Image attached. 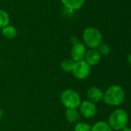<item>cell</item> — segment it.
<instances>
[{
    "mask_svg": "<svg viewBox=\"0 0 131 131\" xmlns=\"http://www.w3.org/2000/svg\"><path fill=\"white\" fill-rule=\"evenodd\" d=\"M125 98V92L124 88L120 85H112L109 87L103 94V101L110 106L120 105Z\"/></svg>",
    "mask_w": 131,
    "mask_h": 131,
    "instance_id": "6da1fadb",
    "label": "cell"
},
{
    "mask_svg": "<svg viewBox=\"0 0 131 131\" xmlns=\"http://www.w3.org/2000/svg\"><path fill=\"white\" fill-rule=\"evenodd\" d=\"M83 39L86 46L90 49H97L103 42V35L97 28L88 27L83 30Z\"/></svg>",
    "mask_w": 131,
    "mask_h": 131,
    "instance_id": "7a4b0ae2",
    "label": "cell"
},
{
    "mask_svg": "<svg viewBox=\"0 0 131 131\" xmlns=\"http://www.w3.org/2000/svg\"><path fill=\"white\" fill-rule=\"evenodd\" d=\"M128 124V114L123 109H117L109 116L108 124L113 130L120 131L127 127Z\"/></svg>",
    "mask_w": 131,
    "mask_h": 131,
    "instance_id": "3957f363",
    "label": "cell"
},
{
    "mask_svg": "<svg viewBox=\"0 0 131 131\" xmlns=\"http://www.w3.org/2000/svg\"><path fill=\"white\" fill-rule=\"evenodd\" d=\"M60 101L66 109H77L81 104V97L77 91L66 89L61 94Z\"/></svg>",
    "mask_w": 131,
    "mask_h": 131,
    "instance_id": "277c9868",
    "label": "cell"
},
{
    "mask_svg": "<svg viewBox=\"0 0 131 131\" xmlns=\"http://www.w3.org/2000/svg\"><path fill=\"white\" fill-rule=\"evenodd\" d=\"M71 73L76 78L83 80L90 75V66L84 60L76 61Z\"/></svg>",
    "mask_w": 131,
    "mask_h": 131,
    "instance_id": "5b68a950",
    "label": "cell"
},
{
    "mask_svg": "<svg viewBox=\"0 0 131 131\" xmlns=\"http://www.w3.org/2000/svg\"><path fill=\"white\" fill-rule=\"evenodd\" d=\"M80 114L85 118L90 119L93 117L97 114V106L93 102L86 100L81 101V104L79 107Z\"/></svg>",
    "mask_w": 131,
    "mask_h": 131,
    "instance_id": "8992f818",
    "label": "cell"
},
{
    "mask_svg": "<svg viewBox=\"0 0 131 131\" xmlns=\"http://www.w3.org/2000/svg\"><path fill=\"white\" fill-rule=\"evenodd\" d=\"M86 53V45L83 43L78 42L72 46V48L70 51L71 59L74 61L75 62L84 60Z\"/></svg>",
    "mask_w": 131,
    "mask_h": 131,
    "instance_id": "52a82bcc",
    "label": "cell"
},
{
    "mask_svg": "<svg viewBox=\"0 0 131 131\" xmlns=\"http://www.w3.org/2000/svg\"><path fill=\"white\" fill-rule=\"evenodd\" d=\"M100 60H101V55L100 54V53L97 49H90L89 51H86L84 61L90 67L98 64Z\"/></svg>",
    "mask_w": 131,
    "mask_h": 131,
    "instance_id": "ba28073f",
    "label": "cell"
},
{
    "mask_svg": "<svg viewBox=\"0 0 131 131\" xmlns=\"http://www.w3.org/2000/svg\"><path fill=\"white\" fill-rule=\"evenodd\" d=\"M103 92L101 89L97 87L90 88L87 91V98L89 101L93 102L94 104L99 103L103 99Z\"/></svg>",
    "mask_w": 131,
    "mask_h": 131,
    "instance_id": "9c48e42d",
    "label": "cell"
},
{
    "mask_svg": "<svg viewBox=\"0 0 131 131\" xmlns=\"http://www.w3.org/2000/svg\"><path fill=\"white\" fill-rule=\"evenodd\" d=\"M64 7L70 11L73 12L80 9L84 5L85 0H60Z\"/></svg>",
    "mask_w": 131,
    "mask_h": 131,
    "instance_id": "30bf717a",
    "label": "cell"
},
{
    "mask_svg": "<svg viewBox=\"0 0 131 131\" xmlns=\"http://www.w3.org/2000/svg\"><path fill=\"white\" fill-rule=\"evenodd\" d=\"M2 34L5 38L8 39H12L16 37L18 31L15 27H14L13 25H8L2 28Z\"/></svg>",
    "mask_w": 131,
    "mask_h": 131,
    "instance_id": "8fae6325",
    "label": "cell"
},
{
    "mask_svg": "<svg viewBox=\"0 0 131 131\" xmlns=\"http://www.w3.org/2000/svg\"><path fill=\"white\" fill-rule=\"evenodd\" d=\"M80 118V114L77 109H66V119L69 123H76Z\"/></svg>",
    "mask_w": 131,
    "mask_h": 131,
    "instance_id": "7c38bea8",
    "label": "cell"
},
{
    "mask_svg": "<svg viewBox=\"0 0 131 131\" xmlns=\"http://www.w3.org/2000/svg\"><path fill=\"white\" fill-rule=\"evenodd\" d=\"M91 131H113L108 123L104 121H98L91 127Z\"/></svg>",
    "mask_w": 131,
    "mask_h": 131,
    "instance_id": "4fadbf2b",
    "label": "cell"
},
{
    "mask_svg": "<svg viewBox=\"0 0 131 131\" xmlns=\"http://www.w3.org/2000/svg\"><path fill=\"white\" fill-rule=\"evenodd\" d=\"M74 64H75V61H73L71 58H66V59H64L61 62L60 67H61V69L65 72H72Z\"/></svg>",
    "mask_w": 131,
    "mask_h": 131,
    "instance_id": "5bb4252c",
    "label": "cell"
},
{
    "mask_svg": "<svg viewBox=\"0 0 131 131\" xmlns=\"http://www.w3.org/2000/svg\"><path fill=\"white\" fill-rule=\"evenodd\" d=\"M10 18L8 12L3 9H0V28L2 29L5 26L9 24Z\"/></svg>",
    "mask_w": 131,
    "mask_h": 131,
    "instance_id": "9a60e30c",
    "label": "cell"
},
{
    "mask_svg": "<svg viewBox=\"0 0 131 131\" xmlns=\"http://www.w3.org/2000/svg\"><path fill=\"white\" fill-rule=\"evenodd\" d=\"M97 51L98 52L100 53V55H103V56H107L110 54V45H108L107 44H101L98 48H97Z\"/></svg>",
    "mask_w": 131,
    "mask_h": 131,
    "instance_id": "2e32d148",
    "label": "cell"
},
{
    "mask_svg": "<svg viewBox=\"0 0 131 131\" xmlns=\"http://www.w3.org/2000/svg\"><path fill=\"white\" fill-rule=\"evenodd\" d=\"M74 131H91V126L86 122H79L75 125Z\"/></svg>",
    "mask_w": 131,
    "mask_h": 131,
    "instance_id": "e0dca14e",
    "label": "cell"
},
{
    "mask_svg": "<svg viewBox=\"0 0 131 131\" xmlns=\"http://www.w3.org/2000/svg\"><path fill=\"white\" fill-rule=\"evenodd\" d=\"M69 41H70V42H71L72 45H75V44H76V43L80 42V41H79L78 38H77V37H76V36H73V37H71V38H70V39H69Z\"/></svg>",
    "mask_w": 131,
    "mask_h": 131,
    "instance_id": "ac0fdd59",
    "label": "cell"
},
{
    "mask_svg": "<svg viewBox=\"0 0 131 131\" xmlns=\"http://www.w3.org/2000/svg\"><path fill=\"white\" fill-rule=\"evenodd\" d=\"M127 62L129 63V64L131 66V54L127 55Z\"/></svg>",
    "mask_w": 131,
    "mask_h": 131,
    "instance_id": "d6986e66",
    "label": "cell"
},
{
    "mask_svg": "<svg viewBox=\"0 0 131 131\" xmlns=\"http://www.w3.org/2000/svg\"><path fill=\"white\" fill-rule=\"evenodd\" d=\"M120 131H131V127H124V129H122Z\"/></svg>",
    "mask_w": 131,
    "mask_h": 131,
    "instance_id": "ffe728a7",
    "label": "cell"
},
{
    "mask_svg": "<svg viewBox=\"0 0 131 131\" xmlns=\"http://www.w3.org/2000/svg\"><path fill=\"white\" fill-rule=\"evenodd\" d=\"M2 117H3V113H2V111L0 109V121L2 119Z\"/></svg>",
    "mask_w": 131,
    "mask_h": 131,
    "instance_id": "44dd1931",
    "label": "cell"
}]
</instances>
